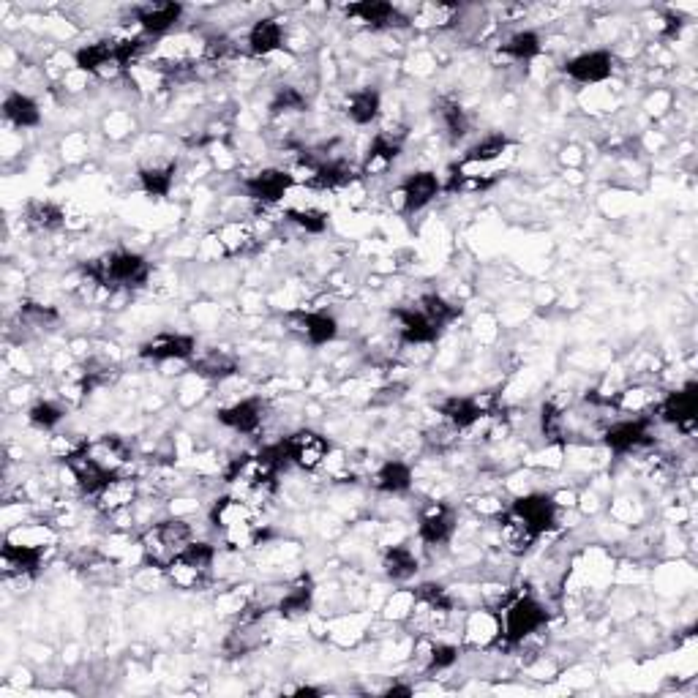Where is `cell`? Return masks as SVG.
Instances as JSON below:
<instances>
[{"mask_svg":"<svg viewBox=\"0 0 698 698\" xmlns=\"http://www.w3.org/2000/svg\"><path fill=\"white\" fill-rule=\"evenodd\" d=\"M85 276H90L93 281H99L101 287L107 290H120L129 292L134 287H142L150 276V265L148 260L137 254V251H110L104 254L99 260L88 262L85 268Z\"/></svg>","mask_w":698,"mask_h":698,"instance_id":"1","label":"cell"},{"mask_svg":"<svg viewBox=\"0 0 698 698\" xmlns=\"http://www.w3.org/2000/svg\"><path fill=\"white\" fill-rule=\"evenodd\" d=\"M194 540V529L183 519H164L150 524L140 535L142 559L148 568L167 570L170 562Z\"/></svg>","mask_w":698,"mask_h":698,"instance_id":"2","label":"cell"},{"mask_svg":"<svg viewBox=\"0 0 698 698\" xmlns=\"http://www.w3.org/2000/svg\"><path fill=\"white\" fill-rule=\"evenodd\" d=\"M499 622H502V636L499 641H508L510 647L524 644L532 639L535 633L546 628L549 622V611L540 603L535 595H519L516 600H510L499 611Z\"/></svg>","mask_w":698,"mask_h":698,"instance_id":"3","label":"cell"},{"mask_svg":"<svg viewBox=\"0 0 698 698\" xmlns=\"http://www.w3.org/2000/svg\"><path fill=\"white\" fill-rule=\"evenodd\" d=\"M216 557H219L216 546H210L205 540H191L189 546L172 559L170 568L164 570V576L170 579L172 587L194 592V589H202L208 584Z\"/></svg>","mask_w":698,"mask_h":698,"instance_id":"4","label":"cell"},{"mask_svg":"<svg viewBox=\"0 0 698 698\" xmlns=\"http://www.w3.org/2000/svg\"><path fill=\"white\" fill-rule=\"evenodd\" d=\"M439 191H442V180L434 172L420 170L401 180V186L390 197H396L399 210L404 216H412V213H420L423 208H429L431 202L439 197Z\"/></svg>","mask_w":698,"mask_h":698,"instance_id":"5","label":"cell"},{"mask_svg":"<svg viewBox=\"0 0 698 698\" xmlns=\"http://www.w3.org/2000/svg\"><path fill=\"white\" fill-rule=\"evenodd\" d=\"M284 442V450H287V459L290 464H295L298 469H306V472H314L320 469L322 464H328L330 456V442L322 437L320 431L300 429L295 434H290Z\"/></svg>","mask_w":698,"mask_h":698,"instance_id":"6","label":"cell"},{"mask_svg":"<svg viewBox=\"0 0 698 698\" xmlns=\"http://www.w3.org/2000/svg\"><path fill=\"white\" fill-rule=\"evenodd\" d=\"M510 513L527 524L535 535H546L551 529L557 527L559 508L551 494H543V491H532V494H524L513 505H510Z\"/></svg>","mask_w":698,"mask_h":698,"instance_id":"7","label":"cell"},{"mask_svg":"<svg viewBox=\"0 0 698 698\" xmlns=\"http://www.w3.org/2000/svg\"><path fill=\"white\" fill-rule=\"evenodd\" d=\"M696 412H698V388L696 385H685V388L674 390L669 396H663L658 404V415L663 423L677 426L679 431L696 429Z\"/></svg>","mask_w":698,"mask_h":698,"instance_id":"8","label":"cell"},{"mask_svg":"<svg viewBox=\"0 0 698 698\" xmlns=\"http://www.w3.org/2000/svg\"><path fill=\"white\" fill-rule=\"evenodd\" d=\"M290 172L284 167H268V170L254 172L251 178L243 180V191L246 197L254 202H262V205H276L287 197V191L292 189Z\"/></svg>","mask_w":698,"mask_h":698,"instance_id":"9","label":"cell"},{"mask_svg":"<svg viewBox=\"0 0 698 698\" xmlns=\"http://www.w3.org/2000/svg\"><path fill=\"white\" fill-rule=\"evenodd\" d=\"M456 532V510L445 502H429L420 510L418 538L426 546H445Z\"/></svg>","mask_w":698,"mask_h":698,"instance_id":"10","label":"cell"},{"mask_svg":"<svg viewBox=\"0 0 698 698\" xmlns=\"http://www.w3.org/2000/svg\"><path fill=\"white\" fill-rule=\"evenodd\" d=\"M66 469L71 472V478H74V483H77V489H80L82 494H88V497H99L101 489H104V486L112 480V475H115V472H110V469L101 467L99 461L93 459V456H88L85 442H82V448L77 450V453H71L69 459H66Z\"/></svg>","mask_w":698,"mask_h":698,"instance_id":"11","label":"cell"},{"mask_svg":"<svg viewBox=\"0 0 698 698\" xmlns=\"http://www.w3.org/2000/svg\"><path fill=\"white\" fill-rule=\"evenodd\" d=\"M140 358L167 363V360L197 358V339L189 333H159L140 347Z\"/></svg>","mask_w":698,"mask_h":698,"instance_id":"12","label":"cell"},{"mask_svg":"<svg viewBox=\"0 0 698 698\" xmlns=\"http://www.w3.org/2000/svg\"><path fill=\"white\" fill-rule=\"evenodd\" d=\"M565 74L581 85H600L614 74V55L609 50H589L565 63Z\"/></svg>","mask_w":698,"mask_h":698,"instance_id":"13","label":"cell"},{"mask_svg":"<svg viewBox=\"0 0 698 698\" xmlns=\"http://www.w3.org/2000/svg\"><path fill=\"white\" fill-rule=\"evenodd\" d=\"M649 420L647 418H625L611 423L609 429L603 431V442L611 453L617 456H625V453H633V450L649 445Z\"/></svg>","mask_w":698,"mask_h":698,"instance_id":"14","label":"cell"},{"mask_svg":"<svg viewBox=\"0 0 698 698\" xmlns=\"http://www.w3.org/2000/svg\"><path fill=\"white\" fill-rule=\"evenodd\" d=\"M41 559H44V546L14 543V540H6L3 554H0L6 579H28V576H33L41 568Z\"/></svg>","mask_w":698,"mask_h":698,"instance_id":"15","label":"cell"},{"mask_svg":"<svg viewBox=\"0 0 698 698\" xmlns=\"http://www.w3.org/2000/svg\"><path fill=\"white\" fill-rule=\"evenodd\" d=\"M262 420H265V401L257 399V396L240 399L230 407L219 409V423L235 431V434H254L262 426Z\"/></svg>","mask_w":698,"mask_h":698,"instance_id":"16","label":"cell"},{"mask_svg":"<svg viewBox=\"0 0 698 698\" xmlns=\"http://www.w3.org/2000/svg\"><path fill=\"white\" fill-rule=\"evenodd\" d=\"M140 497V483L126 475V472H118L112 475V480L101 489V494L96 497L99 508L110 516H120V513H129L131 505Z\"/></svg>","mask_w":698,"mask_h":698,"instance_id":"17","label":"cell"},{"mask_svg":"<svg viewBox=\"0 0 698 698\" xmlns=\"http://www.w3.org/2000/svg\"><path fill=\"white\" fill-rule=\"evenodd\" d=\"M401 156V140H396L390 131H379L374 142L366 150V159L360 164V175L363 178H379L396 164V159Z\"/></svg>","mask_w":698,"mask_h":698,"instance_id":"18","label":"cell"},{"mask_svg":"<svg viewBox=\"0 0 698 698\" xmlns=\"http://www.w3.org/2000/svg\"><path fill=\"white\" fill-rule=\"evenodd\" d=\"M347 17L363 22L374 30H390L399 28V25H407V17L401 14L393 3H382V0H363V3H352L347 6Z\"/></svg>","mask_w":698,"mask_h":698,"instance_id":"19","label":"cell"},{"mask_svg":"<svg viewBox=\"0 0 698 698\" xmlns=\"http://www.w3.org/2000/svg\"><path fill=\"white\" fill-rule=\"evenodd\" d=\"M85 450H88V456L99 461L101 467L110 469L115 475L131 464V445L120 434H104L93 442H85Z\"/></svg>","mask_w":698,"mask_h":698,"instance_id":"20","label":"cell"},{"mask_svg":"<svg viewBox=\"0 0 698 698\" xmlns=\"http://www.w3.org/2000/svg\"><path fill=\"white\" fill-rule=\"evenodd\" d=\"M134 17L145 36H164L180 22L183 6L180 3H148L134 11Z\"/></svg>","mask_w":698,"mask_h":698,"instance_id":"21","label":"cell"},{"mask_svg":"<svg viewBox=\"0 0 698 698\" xmlns=\"http://www.w3.org/2000/svg\"><path fill=\"white\" fill-rule=\"evenodd\" d=\"M396 320H399L401 341H407V344H431V341H437L439 333H442V328L434 325L418 306L399 309L396 311Z\"/></svg>","mask_w":698,"mask_h":698,"instance_id":"22","label":"cell"},{"mask_svg":"<svg viewBox=\"0 0 698 698\" xmlns=\"http://www.w3.org/2000/svg\"><path fill=\"white\" fill-rule=\"evenodd\" d=\"M284 47V25L273 17L257 20L249 28V52L254 58H270Z\"/></svg>","mask_w":698,"mask_h":698,"instance_id":"23","label":"cell"},{"mask_svg":"<svg viewBox=\"0 0 698 698\" xmlns=\"http://www.w3.org/2000/svg\"><path fill=\"white\" fill-rule=\"evenodd\" d=\"M3 115H6V120H9L11 126H17V129H36L41 123L39 101L33 99V96H28V93H22V90L6 93V99H3Z\"/></svg>","mask_w":698,"mask_h":698,"instance_id":"24","label":"cell"},{"mask_svg":"<svg viewBox=\"0 0 698 698\" xmlns=\"http://www.w3.org/2000/svg\"><path fill=\"white\" fill-rule=\"evenodd\" d=\"M298 328L311 347H325L339 336V322L328 311H303L298 314Z\"/></svg>","mask_w":698,"mask_h":698,"instance_id":"25","label":"cell"},{"mask_svg":"<svg viewBox=\"0 0 698 698\" xmlns=\"http://www.w3.org/2000/svg\"><path fill=\"white\" fill-rule=\"evenodd\" d=\"M344 110H347V118L352 120L355 126H369V123H374V120L379 118V112H382V96H379L377 88L352 90L347 96Z\"/></svg>","mask_w":698,"mask_h":698,"instance_id":"26","label":"cell"},{"mask_svg":"<svg viewBox=\"0 0 698 698\" xmlns=\"http://www.w3.org/2000/svg\"><path fill=\"white\" fill-rule=\"evenodd\" d=\"M412 467L407 461L390 459L385 461L382 467L374 472V486H377L382 494H407L412 489Z\"/></svg>","mask_w":698,"mask_h":698,"instance_id":"27","label":"cell"},{"mask_svg":"<svg viewBox=\"0 0 698 698\" xmlns=\"http://www.w3.org/2000/svg\"><path fill=\"white\" fill-rule=\"evenodd\" d=\"M499 519H502V524H499L502 546H505L510 554H524V551H529L532 546H535L538 535H535V532H532V529H529L524 521L516 519V516L510 513V508L505 510Z\"/></svg>","mask_w":698,"mask_h":698,"instance_id":"28","label":"cell"},{"mask_svg":"<svg viewBox=\"0 0 698 698\" xmlns=\"http://www.w3.org/2000/svg\"><path fill=\"white\" fill-rule=\"evenodd\" d=\"M175 175H178V164L175 161H161V164H150L140 170V186L150 197H167L175 186Z\"/></svg>","mask_w":698,"mask_h":698,"instance_id":"29","label":"cell"},{"mask_svg":"<svg viewBox=\"0 0 698 698\" xmlns=\"http://www.w3.org/2000/svg\"><path fill=\"white\" fill-rule=\"evenodd\" d=\"M191 366H194V371L205 379H227L238 371L235 358L227 355V352H221V349H208V352H202V355H197V358L191 360Z\"/></svg>","mask_w":698,"mask_h":698,"instance_id":"30","label":"cell"},{"mask_svg":"<svg viewBox=\"0 0 698 698\" xmlns=\"http://www.w3.org/2000/svg\"><path fill=\"white\" fill-rule=\"evenodd\" d=\"M311 600H314V589H311V581L303 576V579L295 581V584L284 592V598L279 600L276 609H279L281 617L287 619L303 617V614L311 609Z\"/></svg>","mask_w":698,"mask_h":698,"instance_id":"31","label":"cell"},{"mask_svg":"<svg viewBox=\"0 0 698 698\" xmlns=\"http://www.w3.org/2000/svg\"><path fill=\"white\" fill-rule=\"evenodd\" d=\"M382 568L388 573V579L393 581H409L415 573H418V557L409 546H393L388 549L385 559H382Z\"/></svg>","mask_w":698,"mask_h":698,"instance_id":"32","label":"cell"},{"mask_svg":"<svg viewBox=\"0 0 698 698\" xmlns=\"http://www.w3.org/2000/svg\"><path fill=\"white\" fill-rule=\"evenodd\" d=\"M502 52L513 60H535L543 52V39L538 30H516L502 44Z\"/></svg>","mask_w":698,"mask_h":698,"instance_id":"33","label":"cell"},{"mask_svg":"<svg viewBox=\"0 0 698 698\" xmlns=\"http://www.w3.org/2000/svg\"><path fill=\"white\" fill-rule=\"evenodd\" d=\"M25 221H28L33 230L52 232L66 224V213H63L58 205H52V202L36 200L25 208Z\"/></svg>","mask_w":698,"mask_h":698,"instance_id":"34","label":"cell"},{"mask_svg":"<svg viewBox=\"0 0 698 698\" xmlns=\"http://www.w3.org/2000/svg\"><path fill=\"white\" fill-rule=\"evenodd\" d=\"M505 150H508V140H505L502 134L483 137V140L475 142V145L467 150V156H464V167H486V164H494Z\"/></svg>","mask_w":698,"mask_h":698,"instance_id":"35","label":"cell"},{"mask_svg":"<svg viewBox=\"0 0 698 698\" xmlns=\"http://www.w3.org/2000/svg\"><path fill=\"white\" fill-rule=\"evenodd\" d=\"M251 240H254V232H251L249 224H243V221H230V224H224L219 230V246L224 249L227 257L243 254V251L249 249Z\"/></svg>","mask_w":698,"mask_h":698,"instance_id":"36","label":"cell"},{"mask_svg":"<svg viewBox=\"0 0 698 698\" xmlns=\"http://www.w3.org/2000/svg\"><path fill=\"white\" fill-rule=\"evenodd\" d=\"M63 418H66V407H63L60 401L39 399L28 409L30 426H36V429L41 431H52L55 426H60V420Z\"/></svg>","mask_w":698,"mask_h":698,"instance_id":"37","label":"cell"},{"mask_svg":"<svg viewBox=\"0 0 698 698\" xmlns=\"http://www.w3.org/2000/svg\"><path fill=\"white\" fill-rule=\"evenodd\" d=\"M439 123H442V129H445V134H448L450 140L467 137L469 118L459 101H442V104H439Z\"/></svg>","mask_w":698,"mask_h":698,"instance_id":"38","label":"cell"},{"mask_svg":"<svg viewBox=\"0 0 698 698\" xmlns=\"http://www.w3.org/2000/svg\"><path fill=\"white\" fill-rule=\"evenodd\" d=\"M426 666L423 669L434 674V671H448L459 663V647L456 644H448V641H431L426 644Z\"/></svg>","mask_w":698,"mask_h":698,"instance_id":"39","label":"cell"},{"mask_svg":"<svg viewBox=\"0 0 698 698\" xmlns=\"http://www.w3.org/2000/svg\"><path fill=\"white\" fill-rule=\"evenodd\" d=\"M284 219L300 227L303 232H309V235H320V232L328 230V213H322L317 208H290L284 213Z\"/></svg>","mask_w":698,"mask_h":698,"instance_id":"40","label":"cell"},{"mask_svg":"<svg viewBox=\"0 0 698 698\" xmlns=\"http://www.w3.org/2000/svg\"><path fill=\"white\" fill-rule=\"evenodd\" d=\"M303 110H306V96H303L298 88H292V85L279 88V93L270 101V112H273V115H290V112Z\"/></svg>","mask_w":698,"mask_h":698,"instance_id":"41","label":"cell"}]
</instances>
